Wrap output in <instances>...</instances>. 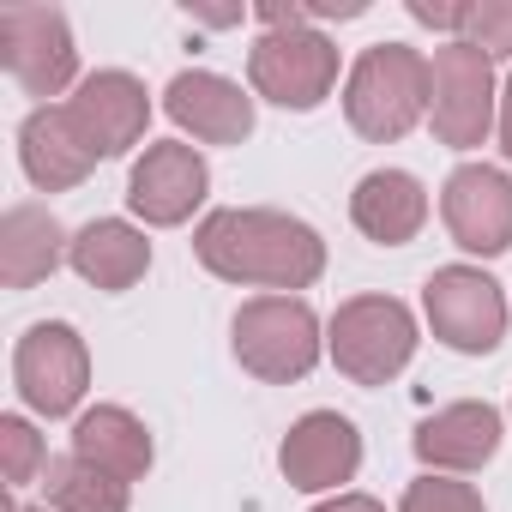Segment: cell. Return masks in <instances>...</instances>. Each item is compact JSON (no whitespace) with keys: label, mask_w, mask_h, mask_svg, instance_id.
<instances>
[{"label":"cell","mask_w":512,"mask_h":512,"mask_svg":"<svg viewBox=\"0 0 512 512\" xmlns=\"http://www.w3.org/2000/svg\"><path fill=\"white\" fill-rule=\"evenodd\" d=\"M229 344H235V362L266 386L308 380L314 362L326 356L320 314L302 296H253V302H241L235 320H229Z\"/></svg>","instance_id":"cell-3"},{"label":"cell","mask_w":512,"mask_h":512,"mask_svg":"<svg viewBox=\"0 0 512 512\" xmlns=\"http://www.w3.org/2000/svg\"><path fill=\"white\" fill-rule=\"evenodd\" d=\"M410 446H416V458L434 476H470V470H482L500 452V410L482 404V398H458V404L434 410L416 428Z\"/></svg>","instance_id":"cell-15"},{"label":"cell","mask_w":512,"mask_h":512,"mask_svg":"<svg viewBox=\"0 0 512 512\" xmlns=\"http://www.w3.org/2000/svg\"><path fill=\"white\" fill-rule=\"evenodd\" d=\"M43 494L55 512H127V482L103 476L97 464H85L79 452L49 458L43 470Z\"/></svg>","instance_id":"cell-21"},{"label":"cell","mask_w":512,"mask_h":512,"mask_svg":"<svg viewBox=\"0 0 512 512\" xmlns=\"http://www.w3.org/2000/svg\"><path fill=\"white\" fill-rule=\"evenodd\" d=\"M13 386L37 416H73L91 392V350L67 320H37L13 350Z\"/></svg>","instance_id":"cell-9"},{"label":"cell","mask_w":512,"mask_h":512,"mask_svg":"<svg viewBox=\"0 0 512 512\" xmlns=\"http://www.w3.org/2000/svg\"><path fill=\"white\" fill-rule=\"evenodd\" d=\"M13 512H55V506H13Z\"/></svg>","instance_id":"cell-29"},{"label":"cell","mask_w":512,"mask_h":512,"mask_svg":"<svg viewBox=\"0 0 512 512\" xmlns=\"http://www.w3.org/2000/svg\"><path fill=\"white\" fill-rule=\"evenodd\" d=\"M0 464H7V488H31L49 470V446L25 416H0Z\"/></svg>","instance_id":"cell-22"},{"label":"cell","mask_w":512,"mask_h":512,"mask_svg":"<svg viewBox=\"0 0 512 512\" xmlns=\"http://www.w3.org/2000/svg\"><path fill=\"white\" fill-rule=\"evenodd\" d=\"M326 356L356 386H386L416 356V314L398 296H350L326 320Z\"/></svg>","instance_id":"cell-5"},{"label":"cell","mask_w":512,"mask_h":512,"mask_svg":"<svg viewBox=\"0 0 512 512\" xmlns=\"http://www.w3.org/2000/svg\"><path fill=\"white\" fill-rule=\"evenodd\" d=\"M0 61L37 109L61 91H79V43L61 7H7L0 13Z\"/></svg>","instance_id":"cell-7"},{"label":"cell","mask_w":512,"mask_h":512,"mask_svg":"<svg viewBox=\"0 0 512 512\" xmlns=\"http://www.w3.org/2000/svg\"><path fill=\"white\" fill-rule=\"evenodd\" d=\"M67 253H73V235L49 205H13L0 217V284L7 290L43 284L49 272L67 266Z\"/></svg>","instance_id":"cell-19"},{"label":"cell","mask_w":512,"mask_h":512,"mask_svg":"<svg viewBox=\"0 0 512 512\" xmlns=\"http://www.w3.org/2000/svg\"><path fill=\"white\" fill-rule=\"evenodd\" d=\"M67 266H73L91 290L121 296V290H133V284L151 272V241H145V229L127 223V217H91V223L73 235Z\"/></svg>","instance_id":"cell-17"},{"label":"cell","mask_w":512,"mask_h":512,"mask_svg":"<svg viewBox=\"0 0 512 512\" xmlns=\"http://www.w3.org/2000/svg\"><path fill=\"white\" fill-rule=\"evenodd\" d=\"M247 91L278 109H296V115L320 109L338 91V43L320 25L260 31L247 49Z\"/></svg>","instance_id":"cell-6"},{"label":"cell","mask_w":512,"mask_h":512,"mask_svg":"<svg viewBox=\"0 0 512 512\" xmlns=\"http://www.w3.org/2000/svg\"><path fill=\"white\" fill-rule=\"evenodd\" d=\"M199 25H241V7H193Z\"/></svg>","instance_id":"cell-28"},{"label":"cell","mask_w":512,"mask_h":512,"mask_svg":"<svg viewBox=\"0 0 512 512\" xmlns=\"http://www.w3.org/2000/svg\"><path fill=\"white\" fill-rule=\"evenodd\" d=\"M398 512H488L482 506V494L470 488V482H458V476H434V470H422L410 488H404V500H398Z\"/></svg>","instance_id":"cell-23"},{"label":"cell","mask_w":512,"mask_h":512,"mask_svg":"<svg viewBox=\"0 0 512 512\" xmlns=\"http://www.w3.org/2000/svg\"><path fill=\"white\" fill-rule=\"evenodd\" d=\"M440 223L476 260L506 253L512 247V175L494 163H458L440 187Z\"/></svg>","instance_id":"cell-11"},{"label":"cell","mask_w":512,"mask_h":512,"mask_svg":"<svg viewBox=\"0 0 512 512\" xmlns=\"http://www.w3.org/2000/svg\"><path fill=\"white\" fill-rule=\"evenodd\" d=\"M67 115L79 121L85 145H91L97 163H103V157H127V151L145 139V127H151V97H145V85H139L133 73L103 67V73H85V79H79V91L67 97Z\"/></svg>","instance_id":"cell-13"},{"label":"cell","mask_w":512,"mask_h":512,"mask_svg":"<svg viewBox=\"0 0 512 512\" xmlns=\"http://www.w3.org/2000/svg\"><path fill=\"white\" fill-rule=\"evenodd\" d=\"M422 314L434 338L458 356H488L506 338V290L482 266H440L422 284Z\"/></svg>","instance_id":"cell-8"},{"label":"cell","mask_w":512,"mask_h":512,"mask_svg":"<svg viewBox=\"0 0 512 512\" xmlns=\"http://www.w3.org/2000/svg\"><path fill=\"white\" fill-rule=\"evenodd\" d=\"M494 133H500V151H506V163H512V79L500 85V127H494Z\"/></svg>","instance_id":"cell-27"},{"label":"cell","mask_w":512,"mask_h":512,"mask_svg":"<svg viewBox=\"0 0 512 512\" xmlns=\"http://www.w3.org/2000/svg\"><path fill=\"white\" fill-rule=\"evenodd\" d=\"M193 253L211 278L241 284V290H272V296H302L326 272L320 229L272 205H223L199 217Z\"/></svg>","instance_id":"cell-1"},{"label":"cell","mask_w":512,"mask_h":512,"mask_svg":"<svg viewBox=\"0 0 512 512\" xmlns=\"http://www.w3.org/2000/svg\"><path fill=\"white\" fill-rule=\"evenodd\" d=\"M19 163H25L37 193H67V187H79L97 169V151L85 145V133L67 115V103H43L19 127Z\"/></svg>","instance_id":"cell-16"},{"label":"cell","mask_w":512,"mask_h":512,"mask_svg":"<svg viewBox=\"0 0 512 512\" xmlns=\"http://www.w3.org/2000/svg\"><path fill=\"white\" fill-rule=\"evenodd\" d=\"M428 127L440 145L452 151H476L488 145V133L500 127V85H494V61L476 43H440L428 55Z\"/></svg>","instance_id":"cell-4"},{"label":"cell","mask_w":512,"mask_h":512,"mask_svg":"<svg viewBox=\"0 0 512 512\" xmlns=\"http://www.w3.org/2000/svg\"><path fill=\"white\" fill-rule=\"evenodd\" d=\"M163 109L181 133H193L199 145H241L253 133V91H241L223 73H175L163 91Z\"/></svg>","instance_id":"cell-14"},{"label":"cell","mask_w":512,"mask_h":512,"mask_svg":"<svg viewBox=\"0 0 512 512\" xmlns=\"http://www.w3.org/2000/svg\"><path fill=\"white\" fill-rule=\"evenodd\" d=\"M344 121L368 145H398L428 121V55L410 43H374L344 73Z\"/></svg>","instance_id":"cell-2"},{"label":"cell","mask_w":512,"mask_h":512,"mask_svg":"<svg viewBox=\"0 0 512 512\" xmlns=\"http://www.w3.org/2000/svg\"><path fill=\"white\" fill-rule=\"evenodd\" d=\"M73 452H79L85 464H97L103 476L127 482V488H133V482L151 470V458H157L151 428H145L127 404H91V410H79V422H73Z\"/></svg>","instance_id":"cell-20"},{"label":"cell","mask_w":512,"mask_h":512,"mask_svg":"<svg viewBox=\"0 0 512 512\" xmlns=\"http://www.w3.org/2000/svg\"><path fill=\"white\" fill-rule=\"evenodd\" d=\"M205 193H211V169H205L199 145H187V139L145 145V157L127 175V205L151 229H181L205 205Z\"/></svg>","instance_id":"cell-10"},{"label":"cell","mask_w":512,"mask_h":512,"mask_svg":"<svg viewBox=\"0 0 512 512\" xmlns=\"http://www.w3.org/2000/svg\"><path fill=\"white\" fill-rule=\"evenodd\" d=\"M314 512H386L374 494H332V500H320Z\"/></svg>","instance_id":"cell-26"},{"label":"cell","mask_w":512,"mask_h":512,"mask_svg":"<svg viewBox=\"0 0 512 512\" xmlns=\"http://www.w3.org/2000/svg\"><path fill=\"white\" fill-rule=\"evenodd\" d=\"M278 470L302 494H344V482H356V470H362V434H356V422L338 416V410L296 416L290 434H284V446H278Z\"/></svg>","instance_id":"cell-12"},{"label":"cell","mask_w":512,"mask_h":512,"mask_svg":"<svg viewBox=\"0 0 512 512\" xmlns=\"http://www.w3.org/2000/svg\"><path fill=\"white\" fill-rule=\"evenodd\" d=\"M410 19L428 31H446V43H458L470 25V0H410Z\"/></svg>","instance_id":"cell-25"},{"label":"cell","mask_w":512,"mask_h":512,"mask_svg":"<svg viewBox=\"0 0 512 512\" xmlns=\"http://www.w3.org/2000/svg\"><path fill=\"white\" fill-rule=\"evenodd\" d=\"M350 223L380 247H404L428 223V187L410 169H368L350 193Z\"/></svg>","instance_id":"cell-18"},{"label":"cell","mask_w":512,"mask_h":512,"mask_svg":"<svg viewBox=\"0 0 512 512\" xmlns=\"http://www.w3.org/2000/svg\"><path fill=\"white\" fill-rule=\"evenodd\" d=\"M464 43H476L488 61H512V0H470Z\"/></svg>","instance_id":"cell-24"}]
</instances>
